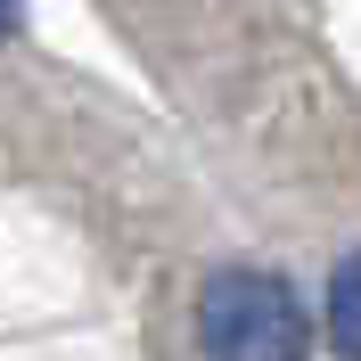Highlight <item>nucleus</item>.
<instances>
[{
    "mask_svg": "<svg viewBox=\"0 0 361 361\" xmlns=\"http://www.w3.org/2000/svg\"><path fill=\"white\" fill-rule=\"evenodd\" d=\"M197 337H205V361H312L304 295L279 271H247V263L197 295Z\"/></svg>",
    "mask_w": 361,
    "mask_h": 361,
    "instance_id": "obj_1",
    "label": "nucleus"
},
{
    "mask_svg": "<svg viewBox=\"0 0 361 361\" xmlns=\"http://www.w3.org/2000/svg\"><path fill=\"white\" fill-rule=\"evenodd\" d=\"M329 345H337V361H361V255L329 271Z\"/></svg>",
    "mask_w": 361,
    "mask_h": 361,
    "instance_id": "obj_2",
    "label": "nucleus"
}]
</instances>
